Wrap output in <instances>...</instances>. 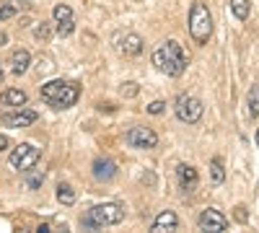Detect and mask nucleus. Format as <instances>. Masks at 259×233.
Wrapping results in <instances>:
<instances>
[{"mask_svg":"<svg viewBox=\"0 0 259 233\" xmlns=\"http://www.w3.org/2000/svg\"><path fill=\"white\" fill-rule=\"evenodd\" d=\"M117 52L124 55V57H138L143 52V39L133 31H127V34H119L117 36Z\"/></svg>","mask_w":259,"mask_h":233,"instance_id":"nucleus-9","label":"nucleus"},{"mask_svg":"<svg viewBox=\"0 0 259 233\" xmlns=\"http://www.w3.org/2000/svg\"><path fill=\"white\" fill-rule=\"evenodd\" d=\"M8 145H11V143H8V137H6V135H0V153H3Z\"/></svg>","mask_w":259,"mask_h":233,"instance_id":"nucleus-29","label":"nucleus"},{"mask_svg":"<svg viewBox=\"0 0 259 233\" xmlns=\"http://www.w3.org/2000/svg\"><path fill=\"white\" fill-rule=\"evenodd\" d=\"M57 200H60L62 205H73V202H75L73 187H70V184H60V187H57Z\"/></svg>","mask_w":259,"mask_h":233,"instance_id":"nucleus-18","label":"nucleus"},{"mask_svg":"<svg viewBox=\"0 0 259 233\" xmlns=\"http://www.w3.org/2000/svg\"><path fill=\"white\" fill-rule=\"evenodd\" d=\"M174 112H177V117H179L182 122L194 124V122H200V119H202L205 107H202V101H200V99H194V96H189V94H182V96L174 101Z\"/></svg>","mask_w":259,"mask_h":233,"instance_id":"nucleus-5","label":"nucleus"},{"mask_svg":"<svg viewBox=\"0 0 259 233\" xmlns=\"http://www.w3.org/2000/svg\"><path fill=\"white\" fill-rule=\"evenodd\" d=\"M249 117H259V86L249 88Z\"/></svg>","mask_w":259,"mask_h":233,"instance_id":"nucleus-19","label":"nucleus"},{"mask_svg":"<svg viewBox=\"0 0 259 233\" xmlns=\"http://www.w3.org/2000/svg\"><path fill=\"white\" fill-rule=\"evenodd\" d=\"M52 16H55V24H68V21H73V11H70V6H65V3L55 6Z\"/></svg>","mask_w":259,"mask_h":233,"instance_id":"nucleus-17","label":"nucleus"},{"mask_svg":"<svg viewBox=\"0 0 259 233\" xmlns=\"http://www.w3.org/2000/svg\"><path fill=\"white\" fill-rule=\"evenodd\" d=\"M3 78H6V73H3V68H0V83H3Z\"/></svg>","mask_w":259,"mask_h":233,"instance_id":"nucleus-31","label":"nucleus"},{"mask_svg":"<svg viewBox=\"0 0 259 233\" xmlns=\"http://www.w3.org/2000/svg\"><path fill=\"white\" fill-rule=\"evenodd\" d=\"M187 62H189V57H187V52L182 50V44L179 41H166V44H161L156 52H153V65L161 70V73H166V75H171V78H179L184 70H187Z\"/></svg>","mask_w":259,"mask_h":233,"instance_id":"nucleus-1","label":"nucleus"},{"mask_svg":"<svg viewBox=\"0 0 259 233\" xmlns=\"http://www.w3.org/2000/svg\"><path fill=\"white\" fill-rule=\"evenodd\" d=\"M80 88L73 80H50L41 86V101L50 104L52 109H70L78 101Z\"/></svg>","mask_w":259,"mask_h":233,"instance_id":"nucleus-2","label":"nucleus"},{"mask_svg":"<svg viewBox=\"0 0 259 233\" xmlns=\"http://www.w3.org/2000/svg\"><path fill=\"white\" fill-rule=\"evenodd\" d=\"M52 68H55V65H52V60H50V57H47L45 62H41V60H39V73H50Z\"/></svg>","mask_w":259,"mask_h":233,"instance_id":"nucleus-27","label":"nucleus"},{"mask_svg":"<svg viewBox=\"0 0 259 233\" xmlns=\"http://www.w3.org/2000/svg\"><path fill=\"white\" fill-rule=\"evenodd\" d=\"M73 29H75L73 21H68V24H57V34H60V36H68V34H73Z\"/></svg>","mask_w":259,"mask_h":233,"instance_id":"nucleus-24","label":"nucleus"},{"mask_svg":"<svg viewBox=\"0 0 259 233\" xmlns=\"http://www.w3.org/2000/svg\"><path fill=\"white\" fill-rule=\"evenodd\" d=\"M163 109H166V104H163V101H153V104H148V112H150V114H161Z\"/></svg>","mask_w":259,"mask_h":233,"instance_id":"nucleus-26","label":"nucleus"},{"mask_svg":"<svg viewBox=\"0 0 259 233\" xmlns=\"http://www.w3.org/2000/svg\"><path fill=\"white\" fill-rule=\"evenodd\" d=\"M210 168H212V171H210V174H212V181H215V184H223V181H226V168H223L221 158H215Z\"/></svg>","mask_w":259,"mask_h":233,"instance_id":"nucleus-20","label":"nucleus"},{"mask_svg":"<svg viewBox=\"0 0 259 233\" xmlns=\"http://www.w3.org/2000/svg\"><path fill=\"white\" fill-rule=\"evenodd\" d=\"M138 83H124L122 86V96H127V99H133V96H138Z\"/></svg>","mask_w":259,"mask_h":233,"instance_id":"nucleus-23","label":"nucleus"},{"mask_svg":"<svg viewBox=\"0 0 259 233\" xmlns=\"http://www.w3.org/2000/svg\"><path fill=\"white\" fill-rule=\"evenodd\" d=\"M41 158V151L39 148H34L31 143H21L16 151L11 153V166L18 168V171H29V168H34Z\"/></svg>","mask_w":259,"mask_h":233,"instance_id":"nucleus-6","label":"nucleus"},{"mask_svg":"<svg viewBox=\"0 0 259 233\" xmlns=\"http://www.w3.org/2000/svg\"><path fill=\"white\" fill-rule=\"evenodd\" d=\"M124 215H127L124 205H119V202H104V205L91 207L89 215L80 218V225H85V228H106V225L122 223Z\"/></svg>","mask_w":259,"mask_h":233,"instance_id":"nucleus-3","label":"nucleus"},{"mask_svg":"<svg viewBox=\"0 0 259 233\" xmlns=\"http://www.w3.org/2000/svg\"><path fill=\"white\" fill-rule=\"evenodd\" d=\"M117 176V166L109 158H96L94 161V179L96 181H112Z\"/></svg>","mask_w":259,"mask_h":233,"instance_id":"nucleus-10","label":"nucleus"},{"mask_svg":"<svg viewBox=\"0 0 259 233\" xmlns=\"http://www.w3.org/2000/svg\"><path fill=\"white\" fill-rule=\"evenodd\" d=\"M0 122L8 124V127H29V124L36 122V112H31V109H21V112H16V114H6Z\"/></svg>","mask_w":259,"mask_h":233,"instance_id":"nucleus-11","label":"nucleus"},{"mask_svg":"<svg viewBox=\"0 0 259 233\" xmlns=\"http://www.w3.org/2000/svg\"><path fill=\"white\" fill-rule=\"evenodd\" d=\"M26 99H29V96L21 91V88H8V91L0 94V104H3V107H16V109L24 107Z\"/></svg>","mask_w":259,"mask_h":233,"instance_id":"nucleus-13","label":"nucleus"},{"mask_svg":"<svg viewBox=\"0 0 259 233\" xmlns=\"http://www.w3.org/2000/svg\"><path fill=\"white\" fill-rule=\"evenodd\" d=\"M256 143H259V132H256Z\"/></svg>","mask_w":259,"mask_h":233,"instance_id":"nucleus-32","label":"nucleus"},{"mask_svg":"<svg viewBox=\"0 0 259 233\" xmlns=\"http://www.w3.org/2000/svg\"><path fill=\"white\" fill-rule=\"evenodd\" d=\"M177 176H179V184H182V189L184 192H192L194 187H197V171H194L192 166H187V163H182V166H177Z\"/></svg>","mask_w":259,"mask_h":233,"instance_id":"nucleus-12","label":"nucleus"},{"mask_svg":"<svg viewBox=\"0 0 259 233\" xmlns=\"http://www.w3.org/2000/svg\"><path fill=\"white\" fill-rule=\"evenodd\" d=\"M29 62H31V55L26 50H16L11 55V65H13V73L21 75V73H26L29 70Z\"/></svg>","mask_w":259,"mask_h":233,"instance_id":"nucleus-15","label":"nucleus"},{"mask_svg":"<svg viewBox=\"0 0 259 233\" xmlns=\"http://www.w3.org/2000/svg\"><path fill=\"white\" fill-rule=\"evenodd\" d=\"M3 3H11V6H31L34 0H3Z\"/></svg>","mask_w":259,"mask_h":233,"instance_id":"nucleus-28","label":"nucleus"},{"mask_svg":"<svg viewBox=\"0 0 259 233\" xmlns=\"http://www.w3.org/2000/svg\"><path fill=\"white\" fill-rule=\"evenodd\" d=\"M197 225H200V230L223 233V230L228 228V220H226V215L221 213V210L207 207V210H202V213H200V218H197Z\"/></svg>","mask_w":259,"mask_h":233,"instance_id":"nucleus-8","label":"nucleus"},{"mask_svg":"<svg viewBox=\"0 0 259 233\" xmlns=\"http://www.w3.org/2000/svg\"><path fill=\"white\" fill-rule=\"evenodd\" d=\"M36 36H39V39H50V36H52L50 24H41V26H36Z\"/></svg>","mask_w":259,"mask_h":233,"instance_id":"nucleus-25","label":"nucleus"},{"mask_svg":"<svg viewBox=\"0 0 259 233\" xmlns=\"http://www.w3.org/2000/svg\"><path fill=\"white\" fill-rule=\"evenodd\" d=\"M6 44H8V34L0 31V47H6Z\"/></svg>","mask_w":259,"mask_h":233,"instance_id":"nucleus-30","label":"nucleus"},{"mask_svg":"<svg viewBox=\"0 0 259 233\" xmlns=\"http://www.w3.org/2000/svg\"><path fill=\"white\" fill-rule=\"evenodd\" d=\"M189 34L197 44H207V39L212 34V16L205 3H194L189 11Z\"/></svg>","mask_w":259,"mask_h":233,"instance_id":"nucleus-4","label":"nucleus"},{"mask_svg":"<svg viewBox=\"0 0 259 233\" xmlns=\"http://www.w3.org/2000/svg\"><path fill=\"white\" fill-rule=\"evenodd\" d=\"M13 16H16V6H11V3H3V0H0V21L13 18Z\"/></svg>","mask_w":259,"mask_h":233,"instance_id":"nucleus-22","label":"nucleus"},{"mask_svg":"<svg viewBox=\"0 0 259 233\" xmlns=\"http://www.w3.org/2000/svg\"><path fill=\"white\" fill-rule=\"evenodd\" d=\"M177 225H179V218H177V213H171V210H163V213L153 220V230L156 233H161V230H177Z\"/></svg>","mask_w":259,"mask_h":233,"instance_id":"nucleus-14","label":"nucleus"},{"mask_svg":"<svg viewBox=\"0 0 259 233\" xmlns=\"http://www.w3.org/2000/svg\"><path fill=\"white\" fill-rule=\"evenodd\" d=\"M127 145L138 148V151H150V148L158 145V135L150 130V127H133L127 132Z\"/></svg>","mask_w":259,"mask_h":233,"instance_id":"nucleus-7","label":"nucleus"},{"mask_svg":"<svg viewBox=\"0 0 259 233\" xmlns=\"http://www.w3.org/2000/svg\"><path fill=\"white\" fill-rule=\"evenodd\" d=\"M34 168H36V166H34ZM34 168H31V171H34ZM24 174H29V171H24ZM41 179H45V174H41V171H34V174H29V179H26L29 189H36V187L41 184Z\"/></svg>","mask_w":259,"mask_h":233,"instance_id":"nucleus-21","label":"nucleus"},{"mask_svg":"<svg viewBox=\"0 0 259 233\" xmlns=\"http://www.w3.org/2000/svg\"><path fill=\"white\" fill-rule=\"evenodd\" d=\"M231 11L239 21H246L249 11H251V0H231Z\"/></svg>","mask_w":259,"mask_h":233,"instance_id":"nucleus-16","label":"nucleus"}]
</instances>
